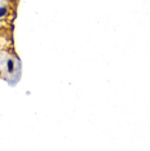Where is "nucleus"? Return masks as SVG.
Listing matches in <instances>:
<instances>
[{
  "mask_svg": "<svg viewBox=\"0 0 150 151\" xmlns=\"http://www.w3.org/2000/svg\"><path fill=\"white\" fill-rule=\"evenodd\" d=\"M6 67H8V73L9 74L14 73V61H13V60H8V62H6Z\"/></svg>",
  "mask_w": 150,
  "mask_h": 151,
  "instance_id": "f257e3e1",
  "label": "nucleus"
},
{
  "mask_svg": "<svg viewBox=\"0 0 150 151\" xmlns=\"http://www.w3.org/2000/svg\"><path fill=\"white\" fill-rule=\"evenodd\" d=\"M8 12V8L6 6H0V18H3Z\"/></svg>",
  "mask_w": 150,
  "mask_h": 151,
  "instance_id": "f03ea898",
  "label": "nucleus"
}]
</instances>
